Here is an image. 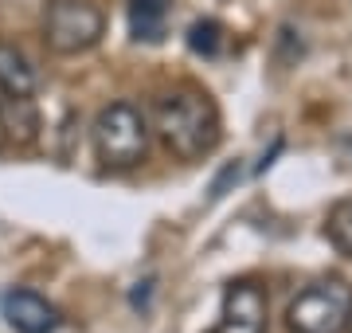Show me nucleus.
<instances>
[{
  "label": "nucleus",
  "mask_w": 352,
  "mask_h": 333,
  "mask_svg": "<svg viewBox=\"0 0 352 333\" xmlns=\"http://www.w3.org/2000/svg\"><path fill=\"white\" fill-rule=\"evenodd\" d=\"M173 0H129V36L138 43H161L168 36Z\"/></svg>",
  "instance_id": "nucleus-8"
},
{
  "label": "nucleus",
  "mask_w": 352,
  "mask_h": 333,
  "mask_svg": "<svg viewBox=\"0 0 352 333\" xmlns=\"http://www.w3.org/2000/svg\"><path fill=\"white\" fill-rule=\"evenodd\" d=\"M0 314L16 333H55L63 325L59 310L51 306L47 298H39L36 290H20V286L0 294Z\"/></svg>",
  "instance_id": "nucleus-6"
},
{
  "label": "nucleus",
  "mask_w": 352,
  "mask_h": 333,
  "mask_svg": "<svg viewBox=\"0 0 352 333\" xmlns=\"http://www.w3.org/2000/svg\"><path fill=\"white\" fill-rule=\"evenodd\" d=\"M215 333H266V290L258 282H231Z\"/></svg>",
  "instance_id": "nucleus-5"
},
{
  "label": "nucleus",
  "mask_w": 352,
  "mask_h": 333,
  "mask_svg": "<svg viewBox=\"0 0 352 333\" xmlns=\"http://www.w3.org/2000/svg\"><path fill=\"white\" fill-rule=\"evenodd\" d=\"M0 118H4V129H8L12 138H20L24 145L36 138V110H32V98H8V94H4Z\"/></svg>",
  "instance_id": "nucleus-9"
},
{
  "label": "nucleus",
  "mask_w": 352,
  "mask_h": 333,
  "mask_svg": "<svg viewBox=\"0 0 352 333\" xmlns=\"http://www.w3.org/2000/svg\"><path fill=\"white\" fill-rule=\"evenodd\" d=\"M94 153L106 169H133L149 153V122L133 103L106 106L94 122Z\"/></svg>",
  "instance_id": "nucleus-2"
},
{
  "label": "nucleus",
  "mask_w": 352,
  "mask_h": 333,
  "mask_svg": "<svg viewBox=\"0 0 352 333\" xmlns=\"http://www.w3.org/2000/svg\"><path fill=\"white\" fill-rule=\"evenodd\" d=\"M219 106L204 87L180 83L157 98V138L180 161H200L219 145Z\"/></svg>",
  "instance_id": "nucleus-1"
},
{
  "label": "nucleus",
  "mask_w": 352,
  "mask_h": 333,
  "mask_svg": "<svg viewBox=\"0 0 352 333\" xmlns=\"http://www.w3.org/2000/svg\"><path fill=\"white\" fill-rule=\"evenodd\" d=\"M349 330H352V318H349Z\"/></svg>",
  "instance_id": "nucleus-12"
},
{
  "label": "nucleus",
  "mask_w": 352,
  "mask_h": 333,
  "mask_svg": "<svg viewBox=\"0 0 352 333\" xmlns=\"http://www.w3.org/2000/svg\"><path fill=\"white\" fill-rule=\"evenodd\" d=\"M0 94H8V98H32L36 94V67L8 39H0Z\"/></svg>",
  "instance_id": "nucleus-7"
},
{
  "label": "nucleus",
  "mask_w": 352,
  "mask_h": 333,
  "mask_svg": "<svg viewBox=\"0 0 352 333\" xmlns=\"http://www.w3.org/2000/svg\"><path fill=\"white\" fill-rule=\"evenodd\" d=\"M325 235H329V244L337 247L340 255L352 259V196L329 208V216H325Z\"/></svg>",
  "instance_id": "nucleus-10"
},
{
  "label": "nucleus",
  "mask_w": 352,
  "mask_h": 333,
  "mask_svg": "<svg viewBox=\"0 0 352 333\" xmlns=\"http://www.w3.org/2000/svg\"><path fill=\"white\" fill-rule=\"evenodd\" d=\"M352 318V286L344 279H321L289 302V333H344Z\"/></svg>",
  "instance_id": "nucleus-3"
},
{
  "label": "nucleus",
  "mask_w": 352,
  "mask_h": 333,
  "mask_svg": "<svg viewBox=\"0 0 352 333\" xmlns=\"http://www.w3.org/2000/svg\"><path fill=\"white\" fill-rule=\"evenodd\" d=\"M106 32V16L90 0H47L43 8V43L55 55L90 52Z\"/></svg>",
  "instance_id": "nucleus-4"
},
{
  "label": "nucleus",
  "mask_w": 352,
  "mask_h": 333,
  "mask_svg": "<svg viewBox=\"0 0 352 333\" xmlns=\"http://www.w3.org/2000/svg\"><path fill=\"white\" fill-rule=\"evenodd\" d=\"M188 47L196 55H219V47H223V28L215 24V20H196V24L188 28Z\"/></svg>",
  "instance_id": "nucleus-11"
}]
</instances>
